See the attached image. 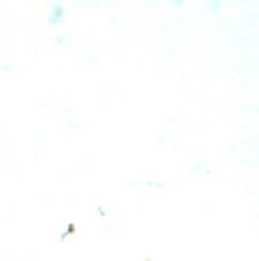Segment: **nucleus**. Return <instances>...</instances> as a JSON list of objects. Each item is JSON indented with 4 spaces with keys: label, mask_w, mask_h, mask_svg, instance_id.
Instances as JSON below:
<instances>
[]
</instances>
